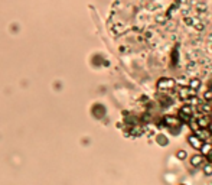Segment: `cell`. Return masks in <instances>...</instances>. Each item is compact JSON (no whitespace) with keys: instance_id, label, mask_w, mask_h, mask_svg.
I'll list each match as a JSON object with an SVG mask.
<instances>
[{"instance_id":"obj_1","label":"cell","mask_w":212,"mask_h":185,"mask_svg":"<svg viewBox=\"0 0 212 185\" xmlns=\"http://www.w3.org/2000/svg\"><path fill=\"white\" fill-rule=\"evenodd\" d=\"M189 143H191L193 148H196V149H199V148L202 146L201 139H199V137H196V136H191V137H189Z\"/></svg>"},{"instance_id":"obj_2","label":"cell","mask_w":212,"mask_h":185,"mask_svg":"<svg viewBox=\"0 0 212 185\" xmlns=\"http://www.w3.org/2000/svg\"><path fill=\"white\" fill-rule=\"evenodd\" d=\"M202 160H203V158H202L201 155H195V156H192V159H191V164H192V166H199V165L202 164Z\"/></svg>"},{"instance_id":"obj_3","label":"cell","mask_w":212,"mask_h":185,"mask_svg":"<svg viewBox=\"0 0 212 185\" xmlns=\"http://www.w3.org/2000/svg\"><path fill=\"white\" fill-rule=\"evenodd\" d=\"M208 124H209V119L208 117H202V119L198 120V126L199 127H206Z\"/></svg>"},{"instance_id":"obj_4","label":"cell","mask_w":212,"mask_h":185,"mask_svg":"<svg viewBox=\"0 0 212 185\" xmlns=\"http://www.w3.org/2000/svg\"><path fill=\"white\" fill-rule=\"evenodd\" d=\"M201 149H202V152L206 155V153H209V152H211V149H212V145H209V143H205V145H202V146H201Z\"/></svg>"},{"instance_id":"obj_5","label":"cell","mask_w":212,"mask_h":185,"mask_svg":"<svg viewBox=\"0 0 212 185\" xmlns=\"http://www.w3.org/2000/svg\"><path fill=\"white\" fill-rule=\"evenodd\" d=\"M203 172H205L206 175H211V174H212V164H209V165H206V166L203 168Z\"/></svg>"},{"instance_id":"obj_6","label":"cell","mask_w":212,"mask_h":185,"mask_svg":"<svg viewBox=\"0 0 212 185\" xmlns=\"http://www.w3.org/2000/svg\"><path fill=\"white\" fill-rule=\"evenodd\" d=\"M164 139H166L164 136H159V137H157V140L160 142V145H166V143H168V140H164Z\"/></svg>"},{"instance_id":"obj_7","label":"cell","mask_w":212,"mask_h":185,"mask_svg":"<svg viewBox=\"0 0 212 185\" xmlns=\"http://www.w3.org/2000/svg\"><path fill=\"white\" fill-rule=\"evenodd\" d=\"M178 158H180V159H183V158H186V153H185L183 150H179V152H178Z\"/></svg>"},{"instance_id":"obj_8","label":"cell","mask_w":212,"mask_h":185,"mask_svg":"<svg viewBox=\"0 0 212 185\" xmlns=\"http://www.w3.org/2000/svg\"><path fill=\"white\" fill-rule=\"evenodd\" d=\"M211 130H212V127H211Z\"/></svg>"}]
</instances>
